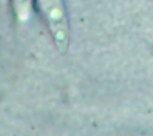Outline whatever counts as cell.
<instances>
[{"mask_svg":"<svg viewBox=\"0 0 153 136\" xmlns=\"http://www.w3.org/2000/svg\"><path fill=\"white\" fill-rule=\"evenodd\" d=\"M59 52L65 53L69 47L70 30L63 0H34Z\"/></svg>","mask_w":153,"mask_h":136,"instance_id":"6da1fadb","label":"cell"},{"mask_svg":"<svg viewBox=\"0 0 153 136\" xmlns=\"http://www.w3.org/2000/svg\"><path fill=\"white\" fill-rule=\"evenodd\" d=\"M33 0H12L13 10L17 18L20 21H26L30 15Z\"/></svg>","mask_w":153,"mask_h":136,"instance_id":"7a4b0ae2","label":"cell"}]
</instances>
